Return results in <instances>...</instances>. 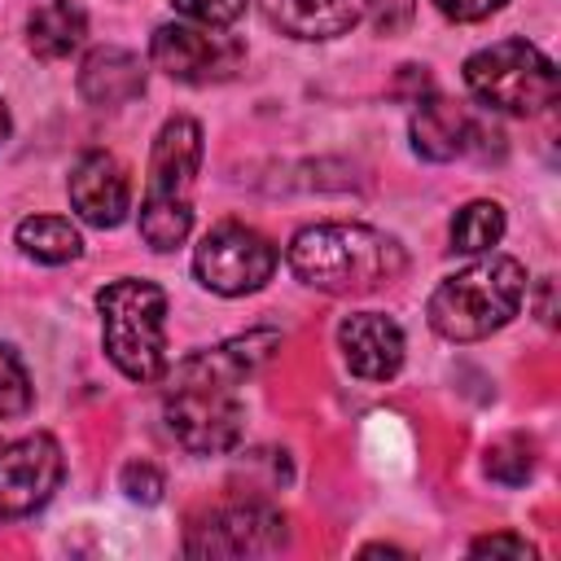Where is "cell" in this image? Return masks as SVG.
<instances>
[{
  "mask_svg": "<svg viewBox=\"0 0 561 561\" xmlns=\"http://www.w3.org/2000/svg\"><path fill=\"white\" fill-rule=\"evenodd\" d=\"M31 377L22 368V359L13 355V346H0V421H13L31 408Z\"/></svg>",
  "mask_w": 561,
  "mask_h": 561,
  "instance_id": "cell-20",
  "label": "cell"
},
{
  "mask_svg": "<svg viewBox=\"0 0 561 561\" xmlns=\"http://www.w3.org/2000/svg\"><path fill=\"white\" fill-rule=\"evenodd\" d=\"M276 263H280L276 245H272L259 228L237 224V219L215 224V228L202 237L197 254H193V272H197V280H202L206 289L224 294V298L263 289V285L272 280Z\"/></svg>",
  "mask_w": 561,
  "mask_h": 561,
  "instance_id": "cell-7",
  "label": "cell"
},
{
  "mask_svg": "<svg viewBox=\"0 0 561 561\" xmlns=\"http://www.w3.org/2000/svg\"><path fill=\"white\" fill-rule=\"evenodd\" d=\"M337 346L359 381H390L403 368V329L381 311H355L337 324Z\"/></svg>",
  "mask_w": 561,
  "mask_h": 561,
  "instance_id": "cell-12",
  "label": "cell"
},
{
  "mask_svg": "<svg viewBox=\"0 0 561 561\" xmlns=\"http://www.w3.org/2000/svg\"><path fill=\"white\" fill-rule=\"evenodd\" d=\"M118 486H123L136 504H158L162 491H167V478H162V469L149 465V460H127L123 473H118Z\"/></svg>",
  "mask_w": 561,
  "mask_h": 561,
  "instance_id": "cell-22",
  "label": "cell"
},
{
  "mask_svg": "<svg viewBox=\"0 0 561 561\" xmlns=\"http://www.w3.org/2000/svg\"><path fill=\"white\" fill-rule=\"evenodd\" d=\"M364 13H373V26L381 35H399L412 22L416 0H364Z\"/></svg>",
  "mask_w": 561,
  "mask_h": 561,
  "instance_id": "cell-23",
  "label": "cell"
},
{
  "mask_svg": "<svg viewBox=\"0 0 561 561\" xmlns=\"http://www.w3.org/2000/svg\"><path fill=\"white\" fill-rule=\"evenodd\" d=\"M259 9L289 39H337L364 18V0H259Z\"/></svg>",
  "mask_w": 561,
  "mask_h": 561,
  "instance_id": "cell-14",
  "label": "cell"
},
{
  "mask_svg": "<svg viewBox=\"0 0 561 561\" xmlns=\"http://www.w3.org/2000/svg\"><path fill=\"white\" fill-rule=\"evenodd\" d=\"M18 245L35 263H70V259H79L83 237L61 215H31V219L18 224Z\"/></svg>",
  "mask_w": 561,
  "mask_h": 561,
  "instance_id": "cell-17",
  "label": "cell"
},
{
  "mask_svg": "<svg viewBox=\"0 0 561 561\" xmlns=\"http://www.w3.org/2000/svg\"><path fill=\"white\" fill-rule=\"evenodd\" d=\"M88 35V13L75 4V0H48L31 13L26 22V39H31V53L44 57V61H61L70 57Z\"/></svg>",
  "mask_w": 561,
  "mask_h": 561,
  "instance_id": "cell-16",
  "label": "cell"
},
{
  "mask_svg": "<svg viewBox=\"0 0 561 561\" xmlns=\"http://www.w3.org/2000/svg\"><path fill=\"white\" fill-rule=\"evenodd\" d=\"M465 88L478 105L526 118L557 101V66L530 39H500L465 61Z\"/></svg>",
  "mask_w": 561,
  "mask_h": 561,
  "instance_id": "cell-6",
  "label": "cell"
},
{
  "mask_svg": "<svg viewBox=\"0 0 561 561\" xmlns=\"http://www.w3.org/2000/svg\"><path fill=\"white\" fill-rule=\"evenodd\" d=\"M70 206L83 224L92 228H118L131 210V180H127V167L105 153V149H88L75 158L70 167Z\"/></svg>",
  "mask_w": 561,
  "mask_h": 561,
  "instance_id": "cell-11",
  "label": "cell"
},
{
  "mask_svg": "<svg viewBox=\"0 0 561 561\" xmlns=\"http://www.w3.org/2000/svg\"><path fill=\"white\" fill-rule=\"evenodd\" d=\"M61 473H66V456L53 434H26L0 447V522H18L44 508Z\"/></svg>",
  "mask_w": 561,
  "mask_h": 561,
  "instance_id": "cell-10",
  "label": "cell"
},
{
  "mask_svg": "<svg viewBox=\"0 0 561 561\" xmlns=\"http://www.w3.org/2000/svg\"><path fill=\"white\" fill-rule=\"evenodd\" d=\"M96 307L114 368L131 381H158L167 373V294L153 280L123 276L96 294Z\"/></svg>",
  "mask_w": 561,
  "mask_h": 561,
  "instance_id": "cell-5",
  "label": "cell"
},
{
  "mask_svg": "<svg viewBox=\"0 0 561 561\" xmlns=\"http://www.w3.org/2000/svg\"><path fill=\"white\" fill-rule=\"evenodd\" d=\"M482 140V127L447 96H425L412 110V145L430 162H451Z\"/></svg>",
  "mask_w": 561,
  "mask_h": 561,
  "instance_id": "cell-13",
  "label": "cell"
},
{
  "mask_svg": "<svg viewBox=\"0 0 561 561\" xmlns=\"http://www.w3.org/2000/svg\"><path fill=\"white\" fill-rule=\"evenodd\" d=\"M469 552H473V557H486V552H491V557H495V552H500V557H535V543H526L522 535H478V539L469 543Z\"/></svg>",
  "mask_w": 561,
  "mask_h": 561,
  "instance_id": "cell-24",
  "label": "cell"
},
{
  "mask_svg": "<svg viewBox=\"0 0 561 561\" xmlns=\"http://www.w3.org/2000/svg\"><path fill=\"white\" fill-rule=\"evenodd\" d=\"M486 473L500 482V486H522L530 473H535V447L522 438V434H504L486 447Z\"/></svg>",
  "mask_w": 561,
  "mask_h": 561,
  "instance_id": "cell-19",
  "label": "cell"
},
{
  "mask_svg": "<svg viewBox=\"0 0 561 561\" xmlns=\"http://www.w3.org/2000/svg\"><path fill=\"white\" fill-rule=\"evenodd\" d=\"M526 298V267L508 254H486L443 276L425 302L430 329L447 342H478L504 329Z\"/></svg>",
  "mask_w": 561,
  "mask_h": 561,
  "instance_id": "cell-3",
  "label": "cell"
},
{
  "mask_svg": "<svg viewBox=\"0 0 561 561\" xmlns=\"http://www.w3.org/2000/svg\"><path fill=\"white\" fill-rule=\"evenodd\" d=\"M149 61L171 75L175 83H219L232 79L245 61V44L237 35L193 26V22H167L149 39Z\"/></svg>",
  "mask_w": 561,
  "mask_h": 561,
  "instance_id": "cell-9",
  "label": "cell"
},
{
  "mask_svg": "<svg viewBox=\"0 0 561 561\" xmlns=\"http://www.w3.org/2000/svg\"><path fill=\"white\" fill-rule=\"evenodd\" d=\"M9 136V110H4V101H0V140Z\"/></svg>",
  "mask_w": 561,
  "mask_h": 561,
  "instance_id": "cell-27",
  "label": "cell"
},
{
  "mask_svg": "<svg viewBox=\"0 0 561 561\" xmlns=\"http://www.w3.org/2000/svg\"><path fill=\"white\" fill-rule=\"evenodd\" d=\"M171 9L180 18H188L193 26H210V31H228L241 22L245 0H171Z\"/></svg>",
  "mask_w": 561,
  "mask_h": 561,
  "instance_id": "cell-21",
  "label": "cell"
},
{
  "mask_svg": "<svg viewBox=\"0 0 561 561\" xmlns=\"http://www.w3.org/2000/svg\"><path fill=\"white\" fill-rule=\"evenodd\" d=\"M552 289H557L552 280H539V320H543V324L557 320V311H552Z\"/></svg>",
  "mask_w": 561,
  "mask_h": 561,
  "instance_id": "cell-26",
  "label": "cell"
},
{
  "mask_svg": "<svg viewBox=\"0 0 561 561\" xmlns=\"http://www.w3.org/2000/svg\"><path fill=\"white\" fill-rule=\"evenodd\" d=\"M197 162H202V127L193 118H184V114L167 118L158 140H153L145 197H140V237L158 254L184 245V237L193 228Z\"/></svg>",
  "mask_w": 561,
  "mask_h": 561,
  "instance_id": "cell-4",
  "label": "cell"
},
{
  "mask_svg": "<svg viewBox=\"0 0 561 561\" xmlns=\"http://www.w3.org/2000/svg\"><path fill=\"white\" fill-rule=\"evenodd\" d=\"M434 9L451 22H482L495 9H504V0H434Z\"/></svg>",
  "mask_w": 561,
  "mask_h": 561,
  "instance_id": "cell-25",
  "label": "cell"
},
{
  "mask_svg": "<svg viewBox=\"0 0 561 561\" xmlns=\"http://www.w3.org/2000/svg\"><path fill=\"white\" fill-rule=\"evenodd\" d=\"M145 92V66L136 53L118 48V44H105V48H92L79 66V96L88 105H127Z\"/></svg>",
  "mask_w": 561,
  "mask_h": 561,
  "instance_id": "cell-15",
  "label": "cell"
},
{
  "mask_svg": "<svg viewBox=\"0 0 561 561\" xmlns=\"http://www.w3.org/2000/svg\"><path fill=\"white\" fill-rule=\"evenodd\" d=\"M500 237H504V210H500V202L478 197V202L460 206L456 219H451V245L465 250V254H482V250L500 245Z\"/></svg>",
  "mask_w": 561,
  "mask_h": 561,
  "instance_id": "cell-18",
  "label": "cell"
},
{
  "mask_svg": "<svg viewBox=\"0 0 561 561\" xmlns=\"http://www.w3.org/2000/svg\"><path fill=\"white\" fill-rule=\"evenodd\" d=\"M276 346V333H241L210 351H197L175 364L167 386V430L175 443L193 456H219L232 451L245 430V408L237 386L267 359Z\"/></svg>",
  "mask_w": 561,
  "mask_h": 561,
  "instance_id": "cell-1",
  "label": "cell"
},
{
  "mask_svg": "<svg viewBox=\"0 0 561 561\" xmlns=\"http://www.w3.org/2000/svg\"><path fill=\"white\" fill-rule=\"evenodd\" d=\"M289 543L285 513L259 500L210 508L197 526H188L184 552L188 557H267Z\"/></svg>",
  "mask_w": 561,
  "mask_h": 561,
  "instance_id": "cell-8",
  "label": "cell"
},
{
  "mask_svg": "<svg viewBox=\"0 0 561 561\" xmlns=\"http://www.w3.org/2000/svg\"><path fill=\"white\" fill-rule=\"evenodd\" d=\"M403 245L368 224H311L289 241V267L324 294H368L403 272Z\"/></svg>",
  "mask_w": 561,
  "mask_h": 561,
  "instance_id": "cell-2",
  "label": "cell"
}]
</instances>
